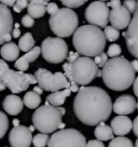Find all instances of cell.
Here are the masks:
<instances>
[{"mask_svg":"<svg viewBox=\"0 0 138 147\" xmlns=\"http://www.w3.org/2000/svg\"><path fill=\"white\" fill-rule=\"evenodd\" d=\"M113 105L109 94L99 87H81L74 100L76 117L83 124L97 125L111 115Z\"/></svg>","mask_w":138,"mask_h":147,"instance_id":"1","label":"cell"},{"mask_svg":"<svg viewBox=\"0 0 138 147\" xmlns=\"http://www.w3.org/2000/svg\"><path fill=\"white\" fill-rule=\"evenodd\" d=\"M135 74L129 62L124 56L111 57L102 67V80L104 83L113 91L127 90L135 81Z\"/></svg>","mask_w":138,"mask_h":147,"instance_id":"2","label":"cell"},{"mask_svg":"<svg viewBox=\"0 0 138 147\" xmlns=\"http://www.w3.org/2000/svg\"><path fill=\"white\" fill-rule=\"evenodd\" d=\"M107 38L105 32L96 25L88 24L79 27L74 34L72 45L83 56L95 57L104 52Z\"/></svg>","mask_w":138,"mask_h":147,"instance_id":"3","label":"cell"},{"mask_svg":"<svg viewBox=\"0 0 138 147\" xmlns=\"http://www.w3.org/2000/svg\"><path fill=\"white\" fill-rule=\"evenodd\" d=\"M63 114L60 107L51 105L49 102L41 107H38L32 114V124L39 132L42 133H53L62 124Z\"/></svg>","mask_w":138,"mask_h":147,"instance_id":"4","label":"cell"},{"mask_svg":"<svg viewBox=\"0 0 138 147\" xmlns=\"http://www.w3.org/2000/svg\"><path fill=\"white\" fill-rule=\"evenodd\" d=\"M0 81L5 82L14 94L26 91L30 84L38 83L35 75L10 69L3 59L0 61Z\"/></svg>","mask_w":138,"mask_h":147,"instance_id":"5","label":"cell"},{"mask_svg":"<svg viewBox=\"0 0 138 147\" xmlns=\"http://www.w3.org/2000/svg\"><path fill=\"white\" fill-rule=\"evenodd\" d=\"M51 30L57 37L67 38L74 35L78 29L79 18L77 13L70 8H62L49 20Z\"/></svg>","mask_w":138,"mask_h":147,"instance_id":"6","label":"cell"},{"mask_svg":"<svg viewBox=\"0 0 138 147\" xmlns=\"http://www.w3.org/2000/svg\"><path fill=\"white\" fill-rule=\"evenodd\" d=\"M43 59L52 64H60L68 57V46L60 37H48L41 45Z\"/></svg>","mask_w":138,"mask_h":147,"instance_id":"7","label":"cell"},{"mask_svg":"<svg viewBox=\"0 0 138 147\" xmlns=\"http://www.w3.org/2000/svg\"><path fill=\"white\" fill-rule=\"evenodd\" d=\"M98 66L95 61L90 59L88 56H81L72 63L71 70L74 80L78 84L86 86L91 83L97 77Z\"/></svg>","mask_w":138,"mask_h":147,"instance_id":"8","label":"cell"},{"mask_svg":"<svg viewBox=\"0 0 138 147\" xmlns=\"http://www.w3.org/2000/svg\"><path fill=\"white\" fill-rule=\"evenodd\" d=\"M49 147H86L85 138L76 129H60L52 134Z\"/></svg>","mask_w":138,"mask_h":147,"instance_id":"9","label":"cell"},{"mask_svg":"<svg viewBox=\"0 0 138 147\" xmlns=\"http://www.w3.org/2000/svg\"><path fill=\"white\" fill-rule=\"evenodd\" d=\"M35 76L37 78L38 84L44 90V91L56 92L70 88V82L68 78L65 76V74L57 71L52 74L50 70L46 68H39L36 70Z\"/></svg>","mask_w":138,"mask_h":147,"instance_id":"10","label":"cell"},{"mask_svg":"<svg viewBox=\"0 0 138 147\" xmlns=\"http://www.w3.org/2000/svg\"><path fill=\"white\" fill-rule=\"evenodd\" d=\"M110 10L104 1H93L85 10V20L88 24L96 25L98 27H106L109 22Z\"/></svg>","mask_w":138,"mask_h":147,"instance_id":"11","label":"cell"},{"mask_svg":"<svg viewBox=\"0 0 138 147\" xmlns=\"http://www.w3.org/2000/svg\"><path fill=\"white\" fill-rule=\"evenodd\" d=\"M13 16L8 5L1 3L0 5V43L5 45V42H10L12 39L13 32Z\"/></svg>","mask_w":138,"mask_h":147,"instance_id":"12","label":"cell"},{"mask_svg":"<svg viewBox=\"0 0 138 147\" xmlns=\"http://www.w3.org/2000/svg\"><path fill=\"white\" fill-rule=\"evenodd\" d=\"M125 37L127 50L134 57L138 59V5L136 11L133 13L131 24L127 27V30L122 34Z\"/></svg>","mask_w":138,"mask_h":147,"instance_id":"13","label":"cell"},{"mask_svg":"<svg viewBox=\"0 0 138 147\" xmlns=\"http://www.w3.org/2000/svg\"><path fill=\"white\" fill-rule=\"evenodd\" d=\"M32 132L25 125L14 127L9 134L11 147H29L32 144Z\"/></svg>","mask_w":138,"mask_h":147,"instance_id":"14","label":"cell"},{"mask_svg":"<svg viewBox=\"0 0 138 147\" xmlns=\"http://www.w3.org/2000/svg\"><path fill=\"white\" fill-rule=\"evenodd\" d=\"M132 21L131 18V12L125 8L124 5H120L110 11V16H109V22L112 24V26L117 29H125L129 26Z\"/></svg>","mask_w":138,"mask_h":147,"instance_id":"15","label":"cell"},{"mask_svg":"<svg viewBox=\"0 0 138 147\" xmlns=\"http://www.w3.org/2000/svg\"><path fill=\"white\" fill-rule=\"evenodd\" d=\"M137 108L135 97L129 94L119 96L113 103V111L118 115H129L133 114Z\"/></svg>","mask_w":138,"mask_h":147,"instance_id":"16","label":"cell"},{"mask_svg":"<svg viewBox=\"0 0 138 147\" xmlns=\"http://www.w3.org/2000/svg\"><path fill=\"white\" fill-rule=\"evenodd\" d=\"M111 128L113 130L115 135L124 136L133 130V122L126 115H119L111 120Z\"/></svg>","mask_w":138,"mask_h":147,"instance_id":"17","label":"cell"},{"mask_svg":"<svg viewBox=\"0 0 138 147\" xmlns=\"http://www.w3.org/2000/svg\"><path fill=\"white\" fill-rule=\"evenodd\" d=\"M42 53V49L41 47H35L32 48L30 51L26 52L23 56H21L19 59L15 61V64H14V67L17 69V70H21V71H26L28 68H29V64L35 62L39 57V55Z\"/></svg>","mask_w":138,"mask_h":147,"instance_id":"18","label":"cell"},{"mask_svg":"<svg viewBox=\"0 0 138 147\" xmlns=\"http://www.w3.org/2000/svg\"><path fill=\"white\" fill-rule=\"evenodd\" d=\"M24 101L19 96L15 94H10L7 95L3 101V109L7 114L11 116H16L23 110L24 107Z\"/></svg>","mask_w":138,"mask_h":147,"instance_id":"19","label":"cell"},{"mask_svg":"<svg viewBox=\"0 0 138 147\" xmlns=\"http://www.w3.org/2000/svg\"><path fill=\"white\" fill-rule=\"evenodd\" d=\"M19 47L15 45L14 42H7L5 45H2L1 48V56L5 61L8 62H14L17 60L19 56Z\"/></svg>","mask_w":138,"mask_h":147,"instance_id":"20","label":"cell"},{"mask_svg":"<svg viewBox=\"0 0 138 147\" xmlns=\"http://www.w3.org/2000/svg\"><path fill=\"white\" fill-rule=\"evenodd\" d=\"M71 90L70 88H67V89H63V90H60V91L56 92H52L50 95H48L46 97V102H49L51 105L54 106H62L65 103L66 98L68 96H70L71 94Z\"/></svg>","mask_w":138,"mask_h":147,"instance_id":"21","label":"cell"},{"mask_svg":"<svg viewBox=\"0 0 138 147\" xmlns=\"http://www.w3.org/2000/svg\"><path fill=\"white\" fill-rule=\"evenodd\" d=\"M94 134H95L97 140L104 142V141H110V140H112L113 135H115V132H113V130L111 128V125H107L105 122H100L99 124L96 125Z\"/></svg>","mask_w":138,"mask_h":147,"instance_id":"22","label":"cell"},{"mask_svg":"<svg viewBox=\"0 0 138 147\" xmlns=\"http://www.w3.org/2000/svg\"><path fill=\"white\" fill-rule=\"evenodd\" d=\"M24 104L26 105L27 108H30V109H35V108H38L40 103H41V97H40V94H38L33 91H29L27 92L25 95H24Z\"/></svg>","mask_w":138,"mask_h":147,"instance_id":"23","label":"cell"},{"mask_svg":"<svg viewBox=\"0 0 138 147\" xmlns=\"http://www.w3.org/2000/svg\"><path fill=\"white\" fill-rule=\"evenodd\" d=\"M28 14H30L32 18H40L44 16L46 12V5L36 2V1H30L27 8Z\"/></svg>","mask_w":138,"mask_h":147,"instance_id":"24","label":"cell"},{"mask_svg":"<svg viewBox=\"0 0 138 147\" xmlns=\"http://www.w3.org/2000/svg\"><path fill=\"white\" fill-rule=\"evenodd\" d=\"M19 47L21 51H24L25 53L30 51L32 48H35V39L30 32H26L25 35L21 37L19 41Z\"/></svg>","mask_w":138,"mask_h":147,"instance_id":"25","label":"cell"},{"mask_svg":"<svg viewBox=\"0 0 138 147\" xmlns=\"http://www.w3.org/2000/svg\"><path fill=\"white\" fill-rule=\"evenodd\" d=\"M108 147H134V145L129 138L124 136H118L111 140Z\"/></svg>","mask_w":138,"mask_h":147,"instance_id":"26","label":"cell"},{"mask_svg":"<svg viewBox=\"0 0 138 147\" xmlns=\"http://www.w3.org/2000/svg\"><path fill=\"white\" fill-rule=\"evenodd\" d=\"M50 141V136L48 133H42L40 132L39 134H36L32 140V144L35 147H46L48 143Z\"/></svg>","mask_w":138,"mask_h":147,"instance_id":"27","label":"cell"},{"mask_svg":"<svg viewBox=\"0 0 138 147\" xmlns=\"http://www.w3.org/2000/svg\"><path fill=\"white\" fill-rule=\"evenodd\" d=\"M104 32H105V36H106L107 40L110 42L117 41L120 38L119 29H117L115 27H113L112 25H111V26H106Z\"/></svg>","mask_w":138,"mask_h":147,"instance_id":"28","label":"cell"},{"mask_svg":"<svg viewBox=\"0 0 138 147\" xmlns=\"http://www.w3.org/2000/svg\"><path fill=\"white\" fill-rule=\"evenodd\" d=\"M0 122H1V132H0V138H2L5 136V134L8 131L9 128V119L3 111L0 113Z\"/></svg>","mask_w":138,"mask_h":147,"instance_id":"29","label":"cell"},{"mask_svg":"<svg viewBox=\"0 0 138 147\" xmlns=\"http://www.w3.org/2000/svg\"><path fill=\"white\" fill-rule=\"evenodd\" d=\"M60 1L63 3V5L72 9V8H79L83 5L88 0H60Z\"/></svg>","mask_w":138,"mask_h":147,"instance_id":"30","label":"cell"},{"mask_svg":"<svg viewBox=\"0 0 138 147\" xmlns=\"http://www.w3.org/2000/svg\"><path fill=\"white\" fill-rule=\"evenodd\" d=\"M71 66H72V63H70V62H68V63H65L64 65H63V68H64V74L65 76L68 78L69 82H70V86L71 84H76V81L74 80V77H72V70H71Z\"/></svg>","mask_w":138,"mask_h":147,"instance_id":"31","label":"cell"},{"mask_svg":"<svg viewBox=\"0 0 138 147\" xmlns=\"http://www.w3.org/2000/svg\"><path fill=\"white\" fill-rule=\"evenodd\" d=\"M121 52H122L121 47H120L119 45H117V43H112V45L108 48L107 54H108V56H110V57H117V56H120Z\"/></svg>","mask_w":138,"mask_h":147,"instance_id":"32","label":"cell"},{"mask_svg":"<svg viewBox=\"0 0 138 147\" xmlns=\"http://www.w3.org/2000/svg\"><path fill=\"white\" fill-rule=\"evenodd\" d=\"M94 61H95V63L97 64V66L99 67V68H101V67H104L105 65H106V63L108 62V54L107 53H100V54H98L97 56H95V59H94Z\"/></svg>","mask_w":138,"mask_h":147,"instance_id":"33","label":"cell"},{"mask_svg":"<svg viewBox=\"0 0 138 147\" xmlns=\"http://www.w3.org/2000/svg\"><path fill=\"white\" fill-rule=\"evenodd\" d=\"M28 1H29V0H17L16 3H15V5L13 7L14 12L19 13V12H22L24 9L28 8V5H29Z\"/></svg>","mask_w":138,"mask_h":147,"instance_id":"34","label":"cell"},{"mask_svg":"<svg viewBox=\"0 0 138 147\" xmlns=\"http://www.w3.org/2000/svg\"><path fill=\"white\" fill-rule=\"evenodd\" d=\"M137 5H138L137 0H124V1H123V5L129 10L131 13H134V12L136 11Z\"/></svg>","mask_w":138,"mask_h":147,"instance_id":"35","label":"cell"},{"mask_svg":"<svg viewBox=\"0 0 138 147\" xmlns=\"http://www.w3.org/2000/svg\"><path fill=\"white\" fill-rule=\"evenodd\" d=\"M22 24H23L25 27L30 28L33 26L35 24V18H32L30 14H27V15H24L22 18Z\"/></svg>","mask_w":138,"mask_h":147,"instance_id":"36","label":"cell"},{"mask_svg":"<svg viewBox=\"0 0 138 147\" xmlns=\"http://www.w3.org/2000/svg\"><path fill=\"white\" fill-rule=\"evenodd\" d=\"M58 10H60V8H58V5H56L55 2H50L49 5H46V12L50 15H54L55 13L58 12Z\"/></svg>","mask_w":138,"mask_h":147,"instance_id":"37","label":"cell"},{"mask_svg":"<svg viewBox=\"0 0 138 147\" xmlns=\"http://www.w3.org/2000/svg\"><path fill=\"white\" fill-rule=\"evenodd\" d=\"M86 147H105L102 141L99 140H91L86 143Z\"/></svg>","mask_w":138,"mask_h":147,"instance_id":"38","label":"cell"},{"mask_svg":"<svg viewBox=\"0 0 138 147\" xmlns=\"http://www.w3.org/2000/svg\"><path fill=\"white\" fill-rule=\"evenodd\" d=\"M79 52H72V51H70L69 52V55H68V57H67V60H68V62H70V63H74V61L77 60L78 57H80L79 56Z\"/></svg>","mask_w":138,"mask_h":147,"instance_id":"39","label":"cell"},{"mask_svg":"<svg viewBox=\"0 0 138 147\" xmlns=\"http://www.w3.org/2000/svg\"><path fill=\"white\" fill-rule=\"evenodd\" d=\"M108 7H110V8H117V7H120L121 5V0H110L108 3H107Z\"/></svg>","mask_w":138,"mask_h":147,"instance_id":"40","label":"cell"},{"mask_svg":"<svg viewBox=\"0 0 138 147\" xmlns=\"http://www.w3.org/2000/svg\"><path fill=\"white\" fill-rule=\"evenodd\" d=\"M133 132H134V135L138 136V116L133 121Z\"/></svg>","mask_w":138,"mask_h":147,"instance_id":"41","label":"cell"},{"mask_svg":"<svg viewBox=\"0 0 138 147\" xmlns=\"http://www.w3.org/2000/svg\"><path fill=\"white\" fill-rule=\"evenodd\" d=\"M0 1H1V3L8 5V7H14L17 0H0Z\"/></svg>","mask_w":138,"mask_h":147,"instance_id":"42","label":"cell"},{"mask_svg":"<svg viewBox=\"0 0 138 147\" xmlns=\"http://www.w3.org/2000/svg\"><path fill=\"white\" fill-rule=\"evenodd\" d=\"M133 91L135 93V95L138 97V77L135 79V81L133 83Z\"/></svg>","mask_w":138,"mask_h":147,"instance_id":"43","label":"cell"},{"mask_svg":"<svg viewBox=\"0 0 138 147\" xmlns=\"http://www.w3.org/2000/svg\"><path fill=\"white\" fill-rule=\"evenodd\" d=\"M12 36H13V38H17V37L21 36V30H19V28L14 27L13 32H12Z\"/></svg>","mask_w":138,"mask_h":147,"instance_id":"44","label":"cell"},{"mask_svg":"<svg viewBox=\"0 0 138 147\" xmlns=\"http://www.w3.org/2000/svg\"><path fill=\"white\" fill-rule=\"evenodd\" d=\"M132 66H133L134 70H135L136 73H138V59L132 61Z\"/></svg>","mask_w":138,"mask_h":147,"instance_id":"45","label":"cell"},{"mask_svg":"<svg viewBox=\"0 0 138 147\" xmlns=\"http://www.w3.org/2000/svg\"><path fill=\"white\" fill-rule=\"evenodd\" d=\"M33 91L36 92V93H38V94H42L43 93V89L40 86H36V87L33 88Z\"/></svg>","mask_w":138,"mask_h":147,"instance_id":"46","label":"cell"},{"mask_svg":"<svg viewBox=\"0 0 138 147\" xmlns=\"http://www.w3.org/2000/svg\"><path fill=\"white\" fill-rule=\"evenodd\" d=\"M30 1H36V2H39V3H42V5H48L50 2H49V0H29V2Z\"/></svg>","mask_w":138,"mask_h":147,"instance_id":"47","label":"cell"},{"mask_svg":"<svg viewBox=\"0 0 138 147\" xmlns=\"http://www.w3.org/2000/svg\"><path fill=\"white\" fill-rule=\"evenodd\" d=\"M5 88H8L7 87V84H5V82H1V81H0V90H1V91H3Z\"/></svg>","mask_w":138,"mask_h":147,"instance_id":"48","label":"cell"},{"mask_svg":"<svg viewBox=\"0 0 138 147\" xmlns=\"http://www.w3.org/2000/svg\"><path fill=\"white\" fill-rule=\"evenodd\" d=\"M102 77V69L98 68V71H97V78H100Z\"/></svg>","mask_w":138,"mask_h":147,"instance_id":"49","label":"cell"},{"mask_svg":"<svg viewBox=\"0 0 138 147\" xmlns=\"http://www.w3.org/2000/svg\"><path fill=\"white\" fill-rule=\"evenodd\" d=\"M13 125H14V127H17V125H19V119H14L13 120Z\"/></svg>","mask_w":138,"mask_h":147,"instance_id":"50","label":"cell"},{"mask_svg":"<svg viewBox=\"0 0 138 147\" xmlns=\"http://www.w3.org/2000/svg\"><path fill=\"white\" fill-rule=\"evenodd\" d=\"M35 129H36V127H35V125H31V127H29V130H30V131H33V130H35Z\"/></svg>","mask_w":138,"mask_h":147,"instance_id":"51","label":"cell"},{"mask_svg":"<svg viewBox=\"0 0 138 147\" xmlns=\"http://www.w3.org/2000/svg\"><path fill=\"white\" fill-rule=\"evenodd\" d=\"M65 125H66V124L63 123V122H62V124H60V129H64V128H65Z\"/></svg>","mask_w":138,"mask_h":147,"instance_id":"52","label":"cell"},{"mask_svg":"<svg viewBox=\"0 0 138 147\" xmlns=\"http://www.w3.org/2000/svg\"><path fill=\"white\" fill-rule=\"evenodd\" d=\"M135 147H138V136H137V140H136V142H135Z\"/></svg>","mask_w":138,"mask_h":147,"instance_id":"53","label":"cell"},{"mask_svg":"<svg viewBox=\"0 0 138 147\" xmlns=\"http://www.w3.org/2000/svg\"><path fill=\"white\" fill-rule=\"evenodd\" d=\"M14 27H16V28H19V23L14 24Z\"/></svg>","mask_w":138,"mask_h":147,"instance_id":"54","label":"cell"},{"mask_svg":"<svg viewBox=\"0 0 138 147\" xmlns=\"http://www.w3.org/2000/svg\"><path fill=\"white\" fill-rule=\"evenodd\" d=\"M100 1H108V0H100Z\"/></svg>","mask_w":138,"mask_h":147,"instance_id":"55","label":"cell"},{"mask_svg":"<svg viewBox=\"0 0 138 147\" xmlns=\"http://www.w3.org/2000/svg\"><path fill=\"white\" fill-rule=\"evenodd\" d=\"M137 109H138V103H137Z\"/></svg>","mask_w":138,"mask_h":147,"instance_id":"56","label":"cell"}]
</instances>
